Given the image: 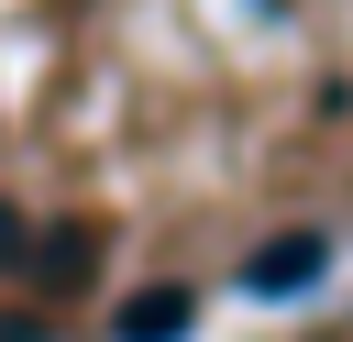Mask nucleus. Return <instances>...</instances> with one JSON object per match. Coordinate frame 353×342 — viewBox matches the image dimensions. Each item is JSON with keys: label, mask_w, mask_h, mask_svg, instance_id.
<instances>
[{"label": "nucleus", "mask_w": 353, "mask_h": 342, "mask_svg": "<svg viewBox=\"0 0 353 342\" xmlns=\"http://www.w3.org/2000/svg\"><path fill=\"white\" fill-rule=\"evenodd\" d=\"M188 320H199V298H188V287H143L110 331H121V342H188Z\"/></svg>", "instance_id": "2"}, {"label": "nucleus", "mask_w": 353, "mask_h": 342, "mask_svg": "<svg viewBox=\"0 0 353 342\" xmlns=\"http://www.w3.org/2000/svg\"><path fill=\"white\" fill-rule=\"evenodd\" d=\"M320 265H331V243H320V232H287V243H265V254L243 265V287H254V298H298Z\"/></svg>", "instance_id": "1"}, {"label": "nucleus", "mask_w": 353, "mask_h": 342, "mask_svg": "<svg viewBox=\"0 0 353 342\" xmlns=\"http://www.w3.org/2000/svg\"><path fill=\"white\" fill-rule=\"evenodd\" d=\"M22 254H33V232H22V210L0 199V265H22Z\"/></svg>", "instance_id": "4"}, {"label": "nucleus", "mask_w": 353, "mask_h": 342, "mask_svg": "<svg viewBox=\"0 0 353 342\" xmlns=\"http://www.w3.org/2000/svg\"><path fill=\"white\" fill-rule=\"evenodd\" d=\"M88 265H99V232H88V221H66V232H44V287H77Z\"/></svg>", "instance_id": "3"}]
</instances>
